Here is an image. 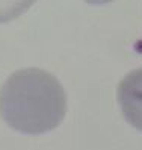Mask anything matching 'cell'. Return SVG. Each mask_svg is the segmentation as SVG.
Returning a JSON list of instances; mask_svg holds the SVG:
<instances>
[{
	"label": "cell",
	"instance_id": "6da1fadb",
	"mask_svg": "<svg viewBox=\"0 0 142 150\" xmlns=\"http://www.w3.org/2000/svg\"><path fill=\"white\" fill-rule=\"evenodd\" d=\"M67 112V96L58 79L41 68H21L0 90V115L8 126L27 135L58 127Z\"/></svg>",
	"mask_w": 142,
	"mask_h": 150
},
{
	"label": "cell",
	"instance_id": "3957f363",
	"mask_svg": "<svg viewBox=\"0 0 142 150\" xmlns=\"http://www.w3.org/2000/svg\"><path fill=\"white\" fill-rule=\"evenodd\" d=\"M37 0H0V23H8L24 14Z\"/></svg>",
	"mask_w": 142,
	"mask_h": 150
},
{
	"label": "cell",
	"instance_id": "277c9868",
	"mask_svg": "<svg viewBox=\"0 0 142 150\" xmlns=\"http://www.w3.org/2000/svg\"><path fill=\"white\" fill-rule=\"evenodd\" d=\"M85 2L89 5H106V3H110L112 0H85Z\"/></svg>",
	"mask_w": 142,
	"mask_h": 150
},
{
	"label": "cell",
	"instance_id": "7a4b0ae2",
	"mask_svg": "<svg viewBox=\"0 0 142 150\" xmlns=\"http://www.w3.org/2000/svg\"><path fill=\"white\" fill-rule=\"evenodd\" d=\"M118 103L129 125L142 132V68L122 77L118 85Z\"/></svg>",
	"mask_w": 142,
	"mask_h": 150
}]
</instances>
